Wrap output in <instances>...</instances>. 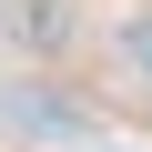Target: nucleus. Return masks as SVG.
<instances>
[{
  "label": "nucleus",
  "instance_id": "f257e3e1",
  "mask_svg": "<svg viewBox=\"0 0 152 152\" xmlns=\"http://www.w3.org/2000/svg\"><path fill=\"white\" fill-rule=\"evenodd\" d=\"M0 122L20 142H81V102H61L51 81H10L0 91Z\"/></svg>",
  "mask_w": 152,
  "mask_h": 152
},
{
  "label": "nucleus",
  "instance_id": "f03ea898",
  "mask_svg": "<svg viewBox=\"0 0 152 152\" xmlns=\"http://www.w3.org/2000/svg\"><path fill=\"white\" fill-rule=\"evenodd\" d=\"M10 41H20L31 61L71 51V0H10Z\"/></svg>",
  "mask_w": 152,
  "mask_h": 152
},
{
  "label": "nucleus",
  "instance_id": "7ed1b4c3",
  "mask_svg": "<svg viewBox=\"0 0 152 152\" xmlns=\"http://www.w3.org/2000/svg\"><path fill=\"white\" fill-rule=\"evenodd\" d=\"M112 61H132V71H152V10H132V20L112 31Z\"/></svg>",
  "mask_w": 152,
  "mask_h": 152
}]
</instances>
